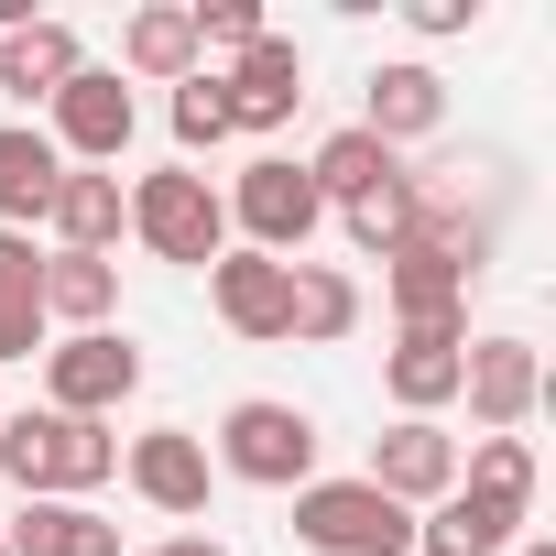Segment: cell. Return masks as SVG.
Listing matches in <instances>:
<instances>
[{
    "label": "cell",
    "mask_w": 556,
    "mask_h": 556,
    "mask_svg": "<svg viewBox=\"0 0 556 556\" xmlns=\"http://www.w3.org/2000/svg\"><path fill=\"white\" fill-rule=\"evenodd\" d=\"M458 491H491V502H523L534 513V437H469Z\"/></svg>",
    "instance_id": "4316f807"
},
{
    "label": "cell",
    "mask_w": 556,
    "mask_h": 556,
    "mask_svg": "<svg viewBox=\"0 0 556 556\" xmlns=\"http://www.w3.org/2000/svg\"><path fill=\"white\" fill-rule=\"evenodd\" d=\"M382 502H404V513H426V502H447L458 491V437L447 426H426V415H404V426H382L371 437V469H361Z\"/></svg>",
    "instance_id": "8fae6325"
},
{
    "label": "cell",
    "mask_w": 556,
    "mask_h": 556,
    "mask_svg": "<svg viewBox=\"0 0 556 556\" xmlns=\"http://www.w3.org/2000/svg\"><path fill=\"white\" fill-rule=\"evenodd\" d=\"M55 186H66V153L34 121H0V229H45Z\"/></svg>",
    "instance_id": "d6986e66"
},
{
    "label": "cell",
    "mask_w": 556,
    "mask_h": 556,
    "mask_svg": "<svg viewBox=\"0 0 556 556\" xmlns=\"http://www.w3.org/2000/svg\"><path fill=\"white\" fill-rule=\"evenodd\" d=\"M110 306H121V262H99V251H45V328H110Z\"/></svg>",
    "instance_id": "cb8c5ba5"
},
{
    "label": "cell",
    "mask_w": 556,
    "mask_h": 556,
    "mask_svg": "<svg viewBox=\"0 0 556 556\" xmlns=\"http://www.w3.org/2000/svg\"><path fill=\"white\" fill-rule=\"evenodd\" d=\"M45 110H55V131H45V142H55L66 164H99V175H110V164L131 153V131H142V110H131L121 66H77V77H66Z\"/></svg>",
    "instance_id": "ba28073f"
},
{
    "label": "cell",
    "mask_w": 556,
    "mask_h": 556,
    "mask_svg": "<svg viewBox=\"0 0 556 556\" xmlns=\"http://www.w3.org/2000/svg\"><path fill=\"white\" fill-rule=\"evenodd\" d=\"M0 556H121V523L99 502H23Z\"/></svg>",
    "instance_id": "7402d4cb"
},
{
    "label": "cell",
    "mask_w": 556,
    "mask_h": 556,
    "mask_svg": "<svg viewBox=\"0 0 556 556\" xmlns=\"http://www.w3.org/2000/svg\"><path fill=\"white\" fill-rule=\"evenodd\" d=\"M339 229H350V251H371V262H382V251H404V240H415V175H382L371 197H350V207H339Z\"/></svg>",
    "instance_id": "484cf974"
},
{
    "label": "cell",
    "mask_w": 556,
    "mask_h": 556,
    "mask_svg": "<svg viewBox=\"0 0 556 556\" xmlns=\"http://www.w3.org/2000/svg\"><path fill=\"white\" fill-rule=\"evenodd\" d=\"M131 393H142V350H131V328H77V339L45 350V404H55V415L110 426Z\"/></svg>",
    "instance_id": "8992f818"
},
{
    "label": "cell",
    "mask_w": 556,
    "mask_h": 556,
    "mask_svg": "<svg viewBox=\"0 0 556 556\" xmlns=\"http://www.w3.org/2000/svg\"><path fill=\"white\" fill-rule=\"evenodd\" d=\"M121 77H142V88H186V77H197V23H186V0H142V12L121 23Z\"/></svg>",
    "instance_id": "44dd1931"
},
{
    "label": "cell",
    "mask_w": 556,
    "mask_h": 556,
    "mask_svg": "<svg viewBox=\"0 0 556 556\" xmlns=\"http://www.w3.org/2000/svg\"><path fill=\"white\" fill-rule=\"evenodd\" d=\"M404 23L426 45H447V34H480V0H404Z\"/></svg>",
    "instance_id": "f546056e"
},
{
    "label": "cell",
    "mask_w": 556,
    "mask_h": 556,
    "mask_svg": "<svg viewBox=\"0 0 556 556\" xmlns=\"http://www.w3.org/2000/svg\"><path fill=\"white\" fill-rule=\"evenodd\" d=\"M0 480H12L23 502H88V491L121 480V437L88 426V415H55V404L0 415Z\"/></svg>",
    "instance_id": "6da1fadb"
},
{
    "label": "cell",
    "mask_w": 556,
    "mask_h": 556,
    "mask_svg": "<svg viewBox=\"0 0 556 556\" xmlns=\"http://www.w3.org/2000/svg\"><path fill=\"white\" fill-rule=\"evenodd\" d=\"M121 197H131V240H142L153 262H186V273H207V262L229 251V207H218V186H207L197 164L131 175Z\"/></svg>",
    "instance_id": "277c9868"
},
{
    "label": "cell",
    "mask_w": 556,
    "mask_h": 556,
    "mask_svg": "<svg viewBox=\"0 0 556 556\" xmlns=\"http://www.w3.org/2000/svg\"><path fill=\"white\" fill-rule=\"evenodd\" d=\"M218 99H229V131H285L306 110V55L285 34H262V45H240L218 66Z\"/></svg>",
    "instance_id": "7c38bea8"
},
{
    "label": "cell",
    "mask_w": 556,
    "mask_h": 556,
    "mask_svg": "<svg viewBox=\"0 0 556 556\" xmlns=\"http://www.w3.org/2000/svg\"><path fill=\"white\" fill-rule=\"evenodd\" d=\"M285 285H295V262L240 251V240L207 262V306H218V328H229V339H251V350H273V339H285Z\"/></svg>",
    "instance_id": "4fadbf2b"
},
{
    "label": "cell",
    "mask_w": 556,
    "mask_h": 556,
    "mask_svg": "<svg viewBox=\"0 0 556 556\" xmlns=\"http://www.w3.org/2000/svg\"><path fill=\"white\" fill-rule=\"evenodd\" d=\"M186 23H197V66H207V55H240V45L273 34V23H262V0H186Z\"/></svg>",
    "instance_id": "f1b7e54d"
},
{
    "label": "cell",
    "mask_w": 556,
    "mask_h": 556,
    "mask_svg": "<svg viewBox=\"0 0 556 556\" xmlns=\"http://www.w3.org/2000/svg\"><path fill=\"white\" fill-rule=\"evenodd\" d=\"M0 415H12V404H0Z\"/></svg>",
    "instance_id": "d6a6232c"
},
{
    "label": "cell",
    "mask_w": 556,
    "mask_h": 556,
    "mask_svg": "<svg viewBox=\"0 0 556 556\" xmlns=\"http://www.w3.org/2000/svg\"><path fill=\"white\" fill-rule=\"evenodd\" d=\"M458 404H469L480 437H523L534 404H545V361H534V339H513V328L469 339V361H458Z\"/></svg>",
    "instance_id": "52a82bcc"
},
{
    "label": "cell",
    "mask_w": 556,
    "mask_h": 556,
    "mask_svg": "<svg viewBox=\"0 0 556 556\" xmlns=\"http://www.w3.org/2000/svg\"><path fill=\"white\" fill-rule=\"evenodd\" d=\"M382 175H404V153H382V142L361 131V121H350V131H328V142L306 153V186H317L328 207H350V197H371Z\"/></svg>",
    "instance_id": "d4e9b609"
},
{
    "label": "cell",
    "mask_w": 556,
    "mask_h": 556,
    "mask_svg": "<svg viewBox=\"0 0 556 556\" xmlns=\"http://www.w3.org/2000/svg\"><path fill=\"white\" fill-rule=\"evenodd\" d=\"M121 480H131L164 523H197L218 469H207V437H197V426H142V437L121 447Z\"/></svg>",
    "instance_id": "9c48e42d"
},
{
    "label": "cell",
    "mask_w": 556,
    "mask_h": 556,
    "mask_svg": "<svg viewBox=\"0 0 556 556\" xmlns=\"http://www.w3.org/2000/svg\"><path fill=\"white\" fill-rule=\"evenodd\" d=\"M88 66V45H77V23H23V34H0V99H23V110H45L66 77Z\"/></svg>",
    "instance_id": "ac0fdd59"
},
{
    "label": "cell",
    "mask_w": 556,
    "mask_h": 556,
    "mask_svg": "<svg viewBox=\"0 0 556 556\" xmlns=\"http://www.w3.org/2000/svg\"><path fill=\"white\" fill-rule=\"evenodd\" d=\"M218 142H240V131H229V99H218V66H197V77L175 88V164H197V153H218Z\"/></svg>",
    "instance_id": "83f0119b"
},
{
    "label": "cell",
    "mask_w": 556,
    "mask_h": 556,
    "mask_svg": "<svg viewBox=\"0 0 556 556\" xmlns=\"http://www.w3.org/2000/svg\"><path fill=\"white\" fill-rule=\"evenodd\" d=\"M458 361H469V317H437V328H393V350H382V393L404 404V415H447L458 404Z\"/></svg>",
    "instance_id": "30bf717a"
},
{
    "label": "cell",
    "mask_w": 556,
    "mask_h": 556,
    "mask_svg": "<svg viewBox=\"0 0 556 556\" xmlns=\"http://www.w3.org/2000/svg\"><path fill=\"white\" fill-rule=\"evenodd\" d=\"M207 469L240 480V491H306V480H317V415L285 404V393H240V404L218 415Z\"/></svg>",
    "instance_id": "7a4b0ae2"
},
{
    "label": "cell",
    "mask_w": 556,
    "mask_h": 556,
    "mask_svg": "<svg viewBox=\"0 0 556 556\" xmlns=\"http://www.w3.org/2000/svg\"><path fill=\"white\" fill-rule=\"evenodd\" d=\"M45 229H55V251H99V262H121V240H131V197H121V175L66 164V186H55Z\"/></svg>",
    "instance_id": "9a60e30c"
},
{
    "label": "cell",
    "mask_w": 556,
    "mask_h": 556,
    "mask_svg": "<svg viewBox=\"0 0 556 556\" xmlns=\"http://www.w3.org/2000/svg\"><path fill=\"white\" fill-rule=\"evenodd\" d=\"M361 328V285L339 262H295V285H285V339L295 350H339Z\"/></svg>",
    "instance_id": "603a6c76"
},
{
    "label": "cell",
    "mask_w": 556,
    "mask_h": 556,
    "mask_svg": "<svg viewBox=\"0 0 556 556\" xmlns=\"http://www.w3.org/2000/svg\"><path fill=\"white\" fill-rule=\"evenodd\" d=\"M218 207H229L240 251H273V262H306V240H317V218H328V197L306 186L295 153H251V164L218 186Z\"/></svg>",
    "instance_id": "3957f363"
},
{
    "label": "cell",
    "mask_w": 556,
    "mask_h": 556,
    "mask_svg": "<svg viewBox=\"0 0 556 556\" xmlns=\"http://www.w3.org/2000/svg\"><path fill=\"white\" fill-rule=\"evenodd\" d=\"M513 556H556V534H513Z\"/></svg>",
    "instance_id": "1f68e13d"
},
{
    "label": "cell",
    "mask_w": 556,
    "mask_h": 556,
    "mask_svg": "<svg viewBox=\"0 0 556 556\" xmlns=\"http://www.w3.org/2000/svg\"><path fill=\"white\" fill-rule=\"evenodd\" d=\"M34 350H55V328H45V251H34V229H0V361H34Z\"/></svg>",
    "instance_id": "ffe728a7"
},
{
    "label": "cell",
    "mask_w": 556,
    "mask_h": 556,
    "mask_svg": "<svg viewBox=\"0 0 556 556\" xmlns=\"http://www.w3.org/2000/svg\"><path fill=\"white\" fill-rule=\"evenodd\" d=\"M382 295H393V328H437V317H469V273L426 240L382 251Z\"/></svg>",
    "instance_id": "e0dca14e"
},
{
    "label": "cell",
    "mask_w": 556,
    "mask_h": 556,
    "mask_svg": "<svg viewBox=\"0 0 556 556\" xmlns=\"http://www.w3.org/2000/svg\"><path fill=\"white\" fill-rule=\"evenodd\" d=\"M295 545L306 556H415V513L382 502L371 480H306L295 491Z\"/></svg>",
    "instance_id": "5b68a950"
},
{
    "label": "cell",
    "mask_w": 556,
    "mask_h": 556,
    "mask_svg": "<svg viewBox=\"0 0 556 556\" xmlns=\"http://www.w3.org/2000/svg\"><path fill=\"white\" fill-rule=\"evenodd\" d=\"M142 556H229L218 534H164V545H142Z\"/></svg>",
    "instance_id": "4dcf8cb0"
},
{
    "label": "cell",
    "mask_w": 556,
    "mask_h": 556,
    "mask_svg": "<svg viewBox=\"0 0 556 556\" xmlns=\"http://www.w3.org/2000/svg\"><path fill=\"white\" fill-rule=\"evenodd\" d=\"M361 131H371L382 153H404V142L447 131V77H437L426 55H393V66H371V88H361Z\"/></svg>",
    "instance_id": "5bb4252c"
},
{
    "label": "cell",
    "mask_w": 556,
    "mask_h": 556,
    "mask_svg": "<svg viewBox=\"0 0 556 556\" xmlns=\"http://www.w3.org/2000/svg\"><path fill=\"white\" fill-rule=\"evenodd\" d=\"M523 523H534L523 502L447 491V502H426V513H415V556H513V534H523Z\"/></svg>",
    "instance_id": "2e32d148"
}]
</instances>
